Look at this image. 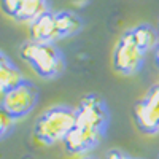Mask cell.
Masks as SVG:
<instances>
[{
  "label": "cell",
  "mask_w": 159,
  "mask_h": 159,
  "mask_svg": "<svg viewBox=\"0 0 159 159\" xmlns=\"http://www.w3.org/2000/svg\"><path fill=\"white\" fill-rule=\"evenodd\" d=\"M130 34L134 37L135 43L139 45V48L145 52L154 51L156 46L159 45V32L154 27H151L150 24L135 25L134 29H130Z\"/></svg>",
  "instance_id": "10"
},
{
  "label": "cell",
  "mask_w": 159,
  "mask_h": 159,
  "mask_svg": "<svg viewBox=\"0 0 159 159\" xmlns=\"http://www.w3.org/2000/svg\"><path fill=\"white\" fill-rule=\"evenodd\" d=\"M157 32H159V29H157Z\"/></svg>",
  "instance_id": "19"
},
{
  "label": "cell",
  "mask_w": 159,
  "mask_h": 159,
  "mask_svg": "<svg viewBox=\"0 0 159 159\" xmlns=\"http://www.w3.org/2000/svg\"><path fill=\"white\" fill-rule=\"evenodd\" d=\"M21 81H24L22 75L13 62L0 67V92H2V94H5L7 91L18 86Z\"/></svg>",
  "instance_id": "12"
},
{
  "label": "cell",
  "mask_w": 159,
  "mask_h": 159,
  "mask_svg": "<svg viewBox=\"0 0 159 159\" xmlns=\"http://www.w3.org/2000/svg\"><path fill=\"white\" fill-rule=\"evenodd\" d=\"M11 61H10V57L7 56V54H3L2 51H0V67H3V65H7V64H10Z\"/></svg>",
  "instance_id": "16"
},
{
  "label": "cell",
  "mask_w": 159,
  "mask_h": 159,
  "mask_svg": "<svg viewBox=\"0 0 159 159\" xmlns=\"http://www.w3.org/2000/svg\"><path fill=\"white\" fill-rule=\"evenodd\" d=\"M75 126V110L65 105H56L40 115L34 127V135L45 145H54L57 142H64Z\"/></svg>",
  "instance_id": "1"
},
{
  "label": "cell",
  "mask_w": 159,
  "mask_h": 159,
  "mask_svg": "<svg viewBox=\"0 0 159 159\" xmlns=\"http://www.w3.org/2000/svg\"><path fill=\"white\" fill-rule=\"evenodd\" d=\"M56 21H57V30H59L61 40L78 34L83 27L81 18H80L76 13H72V11H59V13H56Z\"/></svg>",
  "instance_id": "11"
},
{
  "label": "cell",
  "mask_w": 159,
  "mask_h": 159,
  "mask_svg": "<svg viewBox=\"0 0 159 159\" xmlns=\"http://www.w3.org/2000/svg\"><path fill=\"white\" fill-rule=\"evenodd\" d=\"M13 124H15V118L0 105V139H3L11 130Z\"/></svg>",
  "instance_id": "13"
},
{
  "label": "cell",
  "mask_w": 159,
  "mask_h": 159,
  "mask_svg": "<svg viewBox=\"0 0 159 159\" xmlns=\"http://www.w3.org/2000/svg\"><path fill=\"white\" fill-rule=\"evenodd\" d=\"M38 102V91L30 81H21L18 86L7 91L2 97V107L15 118L21 119L25 118Z\"/></svg>",
  "instance_id": "4"
},
{
  "label": "cell",
  "mask_w": 159,
  "mask_h": 159,
  "mask_svg": "<svg viewBox=\"0 0 159 159\" xmlns=\"http://www.w3.org/2000/svg\"><path fill=\"white\" fill-rule=\"evenodd\" d=\"M134 119L143 134L159 132V83L151 86L147 96L135 103Z\"/></svg>",
  "instance_id": "5"
},
{
  "label": "cell",
  "mask_w": 159,
  "mask_h": 159,
  "mask_svg": "<svg viewBox=\"0 0 159 159\" xmlns=\"http://www.w3.org/2000/svg\"><path fill=\"white\" fill-rule=\"evenodd\" d=\"M84 159H97V157H84Z\"/></svg>",
  "instance_id": "18"
},
{
  "label": "cell",
  "mask_w": 159,
  "mask_h": 159,
  "mask_svg": "<svg viewBox=\"0 0 159 159\" xmlns=\"http://www.w3.org/2000/svg\"><path fill=\"white\" fill-rule=\"evenodd\" d=\"M19 56L42 78H54L64 70V57L54 43H40L29 40L21 45Z\"/></svg>",
  "instance_id": "2"
},
{
  "label": "cell",
  "mask_w": 159,
  "mask_h": 159,
  "mask_svg": "<svg viewBox=\"0 0 159 159\" xmlns=\"http://www.w3.org/2000/svg\"><path fill=\"white\" fill-rule=\"evenodd\" d=\"M29 34H30V40L40 43H54L57 40H61L57 30L56 13L49 10L48 13L32 21L29 24Z\"/></svg>",
  "instance_id": "8"
},
{
  "label": "cell",
  "mask_w": 159,
  "mask_h": 159,
  "mask_svg": "<svg viewBox=\"0 0 159 159\" xmlns=\"http://www.w3.org/2000/svg\"><path fill=\"white\" fill-rule=\"evenodd\" d=\"M147 52L142 51L135 43L130 30L124 32L113 51V69L123 75H134L143 67Z\"/></svg>",
  "instance_id": "3"
},
{
  "label": "cell",
  "mask_w": 159,
  "mask_h": 159,
  "mask_svg": "<svg viewBox=\"0 0 159 159\" xmlns=\"http://www.w3.org/2000/svg\"><path fill=\"white\" fill-rule=\"evenodd\" d=\"M102 135H103V132H100V130L83 127V126H75L72 129V132L64 140L65 150L73 154H83V153L92 150L94 147H97Z\"/></svg>",
  "instance_id": "7"
},
{
  "label": "cell",
  "mask_w": 159,
  "mask_h": 159,
  "mask_svg": "<svg viewBox=\"0 0 159 159\" xmlns=\"http://www.w3.org/2000/svg\"><path fill=\"white\" fill-rule=\"evenodd\" d=\"M0 3H2V8H3V11L7 13V15L15 16L19 0H0Z\"/></svg>",
  "instance_id": "14"
},
{
  "label": "cell",
  "mask_w": 159,
  "mask_h": 159,
  "mask_svg": "<svg viewBox=\"0 0 159 159\" xmlns=\"http://www.w3.org/2000/svg\"><path fill=\"white\" fill-rule=\"evenodd\" d=\"M49 11V3L48 0H19L16 13H15V19L21 22H32L37 18Z\"/></svg>",
  "instance_id": "9"
},
{
  "label": "cell",
  "mask_w": 159,
  "mask_h": 159,
  "mask_svg": "<svg viewBox=\"0 0 159 159\" xmlns=\"http://www.w3.org/2000/svg\"><path fill=\"white\" fill-rule=\"evenodd\" d=\"M75 115H76V126L96 129L100 132H105V129H107L108 110L105 107L103 100L96 94H89L83 97L80 105L75 108Z\"/></svg>",
  "instance_id": "6"
},
{
  "label": "cell",
  "mask_w": 159,
  "mask_h": 159,
  "mask_svg": "<svg viewBox=\"0 0 159 159\" xmlns=\"http://www.w3.org/2000/svg\"><path fill=\"white\" fill-rule=\"evenodd\" d=\"M154 62H156L157 69H159V45H157V46H156V49H154Z\"/></svg>",
  "instance_id": "17"
},
{
  "label": "cell",
  "mask_w": 159,
  "mask_h": 159,
  "mask_svg": "<svg viewBox=\"0 0 159 159\" xmlns=\"http://www.w3.org/2000/svg\"><path fill=\"white\" fill-rule=\"evenodd\" d=\"M105 159H129V157H126L123 153H119V151H116V150H111L108 154H107V157Z\"/></svg>",
  "instance_id": "15"
}]
</instances>
